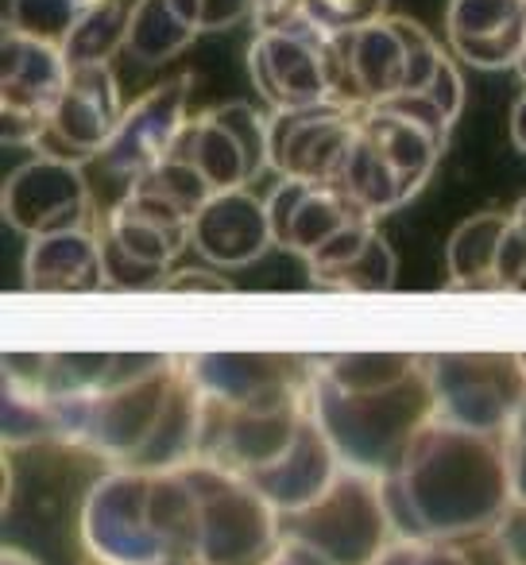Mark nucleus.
<instances>
[{
    "mask_svg": "<svg viewBox=\"0 0 526 565\" xmlns=\"http://www.w3.org/2000/svg\"><path fill=\"white\" fill-rule=\"evenodd\" d=\"M47 407L55 441L89 449L112 469H179L202 449L205 395L190 356L112 353L94 387Z\"/></svg>",
    "mask_w": 526,
    "mask_h": 565,
    "instance_id": "obj_1",
    "label": "nucleus"
},
{
    "mask_svg": "<svg viewBox=\"0 0 526 565\" xmlns=\"http://www.w3.org/2000/svg\"><path fill=\"white\" fill-rule=\"evenodd\" d=\"M399 539L457 542L492 534L515 508L507 434H480L433 415L384 480Z\"/></svg>",
    "mask_w": 526,
    "mask_h": 565,
    "instance_id": "obj_2",
    "label": "nucleus"
},
{
    "mask_svg": "<svg viewBox=\"0 0 526 565\" xmlns=\"http://www.w3.org/2000/svg\"><path fill=\"white\" fill-rule=\"evenodd\" d=\"M310 411L341 465L387 480L438 415L430 364L418 353H337L314 361Z\"/></svg>",
    "mask_w": 526,
    "mask_h": 565,
    "instance_id": "obj_3",
    "label": "nucleus"
},
{
    "mask_svg": "<svg viewBox=\"0 0 526 565\" xmlns=\"http://www.w3.org/2000/svg\"><path fill=\"white\" fill-rule=\"evenodd\" d=\"M197 488V550L202 565H264L283 542V515L240 472L190 461Z\"/></svg>",
    "mask_w": 526,
    "mask_h": 565,
    "instance_id": "obj_4",
    "label": "nucleus"
},
{
    "mask_svg": "<svg viewBox=\"0 0 526 565\" xmlns=\"http://www.w3.org/2000/svg\"><path fill=\"white\" fill-rule=\"evenodd\" d=\"M105 287L112 291H159L167 267L190 248L194 217L174 210L143 186H128L125 198L97 221Z\"/></svg>",
    "mask_w": 526,
    "mask_h": 565,
    "instance_id": "obj_5",
    "label": "nucleus"
},
{
    "mask_svg": "<svg viewBox=\"0 0 526 565\" xmlns=\"http://www.w3.org/2000/svg\"><path fill=\"white\" fill-rule=\"evenodd\" d=\"M283 539L302 542L330 565H372L399 539L387 511L384 480L341 469L310 508L283 515Z\"/></svg>",
    "mask_w": 526,
    "mask_h": 565,
    "instance_id": "obj_6",
    "label": "nucleus"
},
{
    "mask_svg": "<svg viewBox=\"0 0 526 565\" xmlns=\"http://www.w3.org/2000/svg\"><path fill=\"white\" fill-rule=\"evenodd\" d=\"M307 418L310 384L251 403L205 399L202 449H197V457L251 480L259 472H268L276 461H283L287 449L294 446V438L307 426Z\"/></svg>",
    "mask_w": 526,
    "mask_h": 565,
    "instance_id": "obj_7",
    "label": "nucleus"
},
{
    "mask_svg": "<svg viewBox=\"0 0 526 565\" xmlns=\"http://www.w3.org/2000/svg\"><path fill=\"white\" fill-rule=\"evenodd\" d=\"M430 364L438 418L480 434H507L526 403V353H438Z\"/></svg>",
    "mask_w": 526,
    "mask_h": 565,
    "instance_id": "obj_8",
    "label": "nucleus"
},
{
    "mask_svg": "<svg viewBox=\"0 0 526 565\" xmlns=\"http://www.w3.org/2000/svg\"><path fill=\"white\" fill-rule=\"evenodd\" d=\"M325 86L330 105L341 109H376V105L402 97L410 86V47L402 17H384L368 28L330 35L322 43Z\"/></svg>",
    "mask_w": 526,
    "mask_h": 565,
    "instance_id": "obj_9",
    "label": "nucleus"
},
{
    "mask_svg": "<svg viewBox=\"0 0 526 565\" xmlns=\"http://www.w3.org/2000/svg\"><path fill=\"white\" fill-rule=\"evenodd\" d=\"M78 526L97 565H163L151 531V469H109L94 480Z\"/></svg>",
    "mask_w": 526,
    "mask_h": 565,
    "instance_id": "obj_10",
    "label": "nucleus"
},
{
    "mask_svg": "<svg viewBox=\"0 0 526 565\" xmlns=\"http://www.w3.org/2000/svg\"><path fill=\"white\" fill-rule=\"evenodd\" d=\"M171 156L194 163L213 186V194L244 190L264 171H271L268 117L251 109L248 102L213 105L186 120Z\"/></svg>",
    "mask_w": 526,
    "mask_h": 565,
    "instance_id": "obj_11",
    "label": "nucleus"
},
{
    "mask_svg": "<svg viewBox=\"0 0 526 565\" xmlns=\"http://www.w3.org/2000/svg\"><path fill=\"white\" fill-rule=\"evenodd\" d=\"M66 82H71V63H66L63 47L4 28L0 35V132H4V143L35 148Z\"/></svg>",
    "mask_w": 526,
    "mask_h": 565,
    "instance_id": "obj_12",
    "label": "nucleus"
},
{
    "mask_svg": "<svg viewBox=\"0 0 526 565\" xmlns=\"http://www.w3.org/2000/svg\"><path fill=\"white\" fill-rule=\"evenodd\" d=\"M0 213H4V225L17 228L28 241L89 228L94 225L89 221L94 217V198H89L86 171L78 163H63V159L47 156L28 159L24 167H17L4 179Z\"/></svg>",
    "mask_w": 526,
    "mask_h": 565,
    "instance_id": "obj_13",
    "label": "nucleus"
},
{
    "mask_svg": "<svg viewBox=\"0 0 526 565\" xmlns=\"http://www.w3.org/2000/svg\"><path fill=\"white\" fill-rule=\"evenodd\" d=\"M125 109L128 105L120 102V86L109 66H78V71H71L63 97L51 109L47 125L35 140V151L78 167L97 163L105 143L125 120Z\"/></svg>",
    "mask_w": 526,
    "mask_h": 565,
    "instance_id": "obj_14",
    "label": "nucleus"
},
{
    "mask_svg": "<svg viewBox=\"0 0 526 565\" xmlns=\"http://www.w3.org/2000/svg\"><path fill=\"white\" fill-rule=\"evenodd\" d=\"M361 132V113L341 105H310V109H276L268 117L271 171L279 179L333 182L345 167Z\"/></svg>",
    "mask_w": 526,
    "mask_h": 565,
    "instance_id": "obj_15",
    "label": "nucleus"
},
{
    "mask_svg": "<svg viewBox=\"0 0 526 565\" xmlns=\"http://www.w3.org/2000/svg\"><path fill=\"white\" fill-rule=\"evenodd\" d=\"M190 86H194V74H174V78H163L159 86H151L140 102L128 105L125 120H120L112 140L97 156V167L109 179H125L132 186L140 174L163 163L190 120Z\"/></svg>",
    "mask_w": 526,
    "mask_h": 565,
    "instance_id": "obj_16",
    "label": "nucleus"
},
{
    "mask_svg": "<svg viewBox=\"0 0 526 565\" xmlns=\"http://www.w3.org/2000/svg\"><path fill=\"white\" fill-rule=\"evenodd\" d=\"M248 74L259 97L276 109H310L330 102L322 43L291 32H256L248 47Z\"/></svg>",
    "mask_w": 526,
    "mask_h": 565,
    "instance_id": "obj_17",
    "label": "nucleus"
},
{
    "mask_svg": "<svg viewBox=\"0 0 526 565\" xmlns=\"http://www.w3.org/2000/svg\"><path fill=\"white\" fill-rule=\"evenodd\" d=\"M268 217L276 248L294 252L307 259L322 248L330 236H337L353 221H372L361 213L333 182H307V179H279L268 194Z\"/></svg>",
    "mask_w": 526,
    "mask_h": 565,
    "instance_id": "obj_18",
    "label": "nucleus"
},
{
    "mask_svg": "<svg viewBox=\"0 0 526 565\" xmlns=\"http://www.w3.org/2000/svg\"><path fill=\"white\" fill-rule=\"evenodd\" d=\"M446 40L476 71L518 66L526 51V0H449Z\"/></svg>",
    "mask_w": 526,
    "mask_h": 565,
    "instance_id": "obj_19",
    "label": "nucleus"
},
{
    "mask_svg": "<svg viewBox=\"0 0 526 565\" xmlns=\"http://www.w3.org/2000/svg\"><path fill=\"white\" fill-rule=\"evenodd\" d=\"M197 252L217 267H248L256 264L264 252L276 244L268 217V198H256L248 186L225 190L205 202V210L194 217V236H190Z\"/></svg>",
    "mask_w": 526,
    "mask_h": 565,
    "instance_id": "obj_20",
    "label": "nucleus"
},
{
    "mask_svg": "<svg viewBox=\"0 0 526 565\" xmlns=\"http://www.w3.org/2000/svg\"><path fill=\"white\" fill-rule=\"evenodd\" d=\"M190 369L205 399L251 403L291 387H307L314 361L287 353H197L190 356Z\"/></svg>",
    "mask_w": 526,
    "mask_h": 565,
    "instance_id": "obj_21",
    "label": "nucleus"
},
{
    "mask_svg": "<svg viewBox=\"0 0 526 565\" xmlns=\"http://www.w3.org/2000/svg\"><path fill=\"white\" fill-rule=\"evenodd\" d=\"M395 252L379 236L376 221H353L337 236L307 256V271L314 287L348 295H376L395 282Z\"/></svg>",
    "mask_w": 526,
    "mask_h": 565,
    "instance_id": "obj_22",
    "label": "nucleus"
},
{
    "mask_svg": "<svg viewBox=\"0 0 526 565\" xmlns=\"http://www.w3.org/2000/svg\"><path fill=\"white\" fill-rule=\"evenodd\" d=\"M341 469H345V465H341L337 449H333V441L325 438L314 411H310L307 426H302V434L294 438V446L287 449L283 461H276L268 472L251 477V484L276 503L279 515H294V511L310 508V503L337 480Z\"/></svg>",
    "mask_w": 526,
    "mask_h": 565,
    "instance_id": "obj_23",
    "label": "nucleus"
},
{
    "mask_svg": "<svg viewBox=\"0 0 526 565\" xmlns=\"http://www.w3.org/2000/svg\"><path fill=\"white\" fill-rule=\"evenodd\" d=\"M24 282L32 291H101L105 264L97 228L35 236L24 252Z\"/></svg>",
    "mask_w": 526,
    "mask_h": 565,
    "instance_id": "obj_24",
    "label": "nucleus"
},
{
    "mask_svg": "<svg viewBox=\"0 0 526 565\" xmlns=\"http://www.w3.org/2000/svg\"><path fill=\"white\" fill-rule=\"evenodd\" d=\"M361 132L368 136V143L379 151V159L391 167V174L399 179L407 202L430 182L433 167L441 163V151H446V143H441L438 136L426 132L422 125H415V120L402 117V113L384 109V105L361 113Z\"/></svg>",
    "mask_w": 526,
    "mask_h": 565,
    "instance_id": "obj_25",
    "label": "nucleus"
},
{
    "mask_svg": "<svg viewBox=\"0 0 526 565\" xmlns=\"http://www.w3.org/2000/svg\"><path fill=\"white\" fill-rule=\"evenodd\" d=\"M511 213L484 210L453 228L446 248L449 291H503L500 287V244Z\"/></svg>",
    "mask_w": 526,
    "mask_h": 565,
    "instance_id": "obj_26",
    "label": "nucleus"
},
{
    "mask_svg": "<svg viewBox=\"0 0 526 565\" xmlns=\"http://www.w3.org/2000/svg\"><path fill=\"white\" fill-rule=\"evenodd\" d=\"M333 186H337L356 210L368 213L372 221L384 217V213H395L399 205H407L399 179H395L391 167L379 159V151L372 148L364 132H356V143H353V151H348L341 174L333 179Z\"/></svg>",
    "mask_w": 526,
    "mask_h": 565,
    "instance_id": "obj_27",
    "label": "nucleus"
},
{
    "mask_svg": "<svg viewBox=\"0 0 526 565\" xmlns=\"http://www.w3.org/2000/svg\"><path fill=\"white\" fill-rule=\"evenodd\" d=\"M197 32L174 12L171 0H136L132 20H128V43L125 51L136 63H167V58L182 55Z\"/></svg>",
    "mask_w": 526,
    "mask_h": 565,
    "instance_id": "obj_28",
    "label": "nucleus"
},
{
    "mask_svg": "<svg viewBox=\"0 0 526 565\" xmlns=\"http://www.w3.org/2000/svg\"><path fill=\"white\" fill-rule=\"evenodd\" d=\"M128 20H132L128 0H97L63 43L71 71H78V66H109V58L117 51H125L128 43Z\"/></svg>",
    "mask_w": 526,
    "mask_h": 565,
    "instance_id": "obj_29",
    "label": "nucleus"
},
{
    "mask_svg": "<svg viewBox=\"0 0 526 565\" xmlns=\"http://www.w3.org/2000/svg\"><path fill=\"white\" fill-rule=\"evenodd\" d=\"M94 4L97 0H9L4 28L63 47L66 35L78 28V20L86 17Z\"/></svg>",
    "mask_w": 526,
    "mask_h": 565,
    "instance_id": "obj_30",
    "label": "nucleus"
},
{
    "mask_svg": "<svg viewBox=\"0 0 526 565\" xmlns=\"http://www.w3.org/2000/svg\"><path fill=\"white\" fill-rule=\"evenodd\" d=\"M132 186L151 190V194L171 202L174 210H182L186 217H197V213L205 210V202L213 198V186L202 179V171L179 156H167L163 163H155L148 174H140Z\"/></svg>",
    "mask_w": 526,
    "mask_h": 565,
    "instance_id": "obj_31",
    "label": "nucleus"
},
{
    "mask_svg": "<svg viewBox=\"0 0 526 565\" xmlns=\"http://www.w3.org/2000/svg\"><path fill=\"white\" fill-rule=\"evenodd\" d=\"M387 17V0H307V20L322 40Z\"/></svg>",
    "mask_w": 526,
    "mask_h": 565,
    "instance_id": "obj_32",
    "label": "nucleus"
},
{
    "mask_svg": "<svg viewBox=\"0 0 526 565\" xmlns=\"http://www.w3.org/2000/svg\"><path fill=\"white\" fill-rule=\"evenodd\" d=\"M171 4L202 35V32H225V28H236L240 20H248L256 0H171Z\"/></svg>",
    "mask_w": 526,
    "mask_h": 565,
    "instance_id": "obj_33",
    "label": "nucleus"
},
{
    "mask_svg": "<svg viewBox=\"0 0 526 565\" xmlns=\"http://www.w3.org/2000/svg\"><path fill=\"white\" fill-rule=\"evenodd\" d=\"M251 24H256V32H291V35H307V40L325 43L322 35L310 28L307 0H256V4H251Z\"/></svg>",
    "mask_w": 526,
    "mask_h": 565,
    "instance_id": "obj_34",
    "label": "nucleus"
},
{
    "mask_svg": "<svg viewBox=\"0 0 526 565\" xmlns=\"http://www.w3.org/2000/svg\"><path fill=\"white\" fill-rule=\"evenodd\" d=\"M159 291L167 295H228L233 279L221 271H205V267H182V271L167 275Z\"/></svg>",
    "mask_w": 526,
    "mask_h": 565,
    "instance_id": "obj_35",
    "label": "nucleus"
},
{
    "mask_svg": "<svg viewBox=\"0 0 526 565\" xmlns=\"http://www.w3.org/2000/svg\"><path fill=\"white\" fill-rule=\"evenodd\" d=\"M415 565H480L476 539H457V542H415Z\"/></svg>",
    "mask_w": 526,
    "mask_h": 565,
    "instance_id": "obj_36",
    "label": "nucleus"
},
{
    "mask_svg": "<svg viewBox=\"0 0 526 565\" xmlns=\"http://www.w3.org/2000/svg\"><path fill=\"white\" fill-rule=\"evenodd\" d=\"M422 94H430L433 102L441 105V113H446V117L457 125V117H461V109H464V82H461V71H457L453 58H446V63H441L433 86L422 89Z\"/></svg>",
    "mask_w": 526,
    "mask_h": 565,
    "instance_id": "obj_37",
    "label": "nucleus"
},
{
    "mask_svg": "<svg viewBox=\"0 0 526 565\" xmlns=\"http://www.w3.org/2000/svg\"><path fill=\"white\" fill-rule=\"evenodd\" d=\"M507 449H511V480H515V503L526 508V403L518 407L515 423L507 430Z\"/></svg>",
    "mask_w": 526,
    "mask_h": 565,
    "instance_id": "obj_38",
    "label": "nucleus"
},
{
    "mask_svg": "<svg viewBox=\"0 0 526 565\" xmlns=\"http://www.w3.org/2000/svg\"><path fill=\"white\" fill-rule=\"evenodd\" d=\"M511 143L526 156V86L518 94V102L511 105Z\"/></svg>",
    "mask_w": 526,
    "mask_h": 565,
    "instance_id": "obj_39",
    "label": "nucleus"
},
{
    "mask_svg": "<svg viewBox=\"0 0 526 565\" xmlns=\"http://www.w3.org/2000/svg\"><path fill=\"white\" fill-rule=\"evenodd\" d=\"M0 565H40L32 554H24V550L17 546H4V554H0Z\"/></svg>",
    "mask_w": 526,
    "mask_h": 565,
    "instance_id": "obj_40",
    "label": "nucleus"
},
{
    "mask_svg": "<svg viewBox=\"0 0 526 565\" xmlns=\"http://www.w3.org/2000/svg\"><path fill=\"white\" fill-rule=\"evenodd\" d=\"M511 221H515L518 233L526 236V198H518V205H515V210H511Z\"/></svg>",
    "mask_w": 526,
    "mask_h": 565,
    "instance_id": "obj_41",
    "label": "nucleus"
},
{
    "mask_svg": "<svg viewBox=\"0 0 526 565\" xmlns=\"http://www.w3.org/2000/svg\"><path fill=\"white\" fill-rule=\"evenodd\" d=\"M515 71H518V78H523V86H526V51H523V58H518Z\"/></svg>",
    "mask_w": 526,
    "mask_h": 565,
    "instance_id": "obj_42",
    "label": "nucleus"
},
{
    "mask_svg": "<svg viewBox=\"0 0 526 565\" xmlns=\"http://www.w3.org/2000/svg\"><path fill=\"white\" fill-rule=\"evenodd\" d=\"M167 565H202V562H194V557H182V562H167Z\"/></svg>",
    "mask_w": 526,
    "mask_h": 565,
    "instance_id": "obj_43",
    "label": "nucleus"
},
{
    "mask_svg": "<svg viewBox=\"0 0 526 565\" xmlns=\"http://www.w3.org/2000/svg\"><path fill=\"white\" fill-rule=\"evenodd\" d=\"M515 291H518V295H526V275H523V279H518V287H515Z\"/></svg>",
    "mask_w": 526,
    "mask_h": 565,
    "instance_id": "obj_44",
    "label": "nucleus"
}]
</instances>
